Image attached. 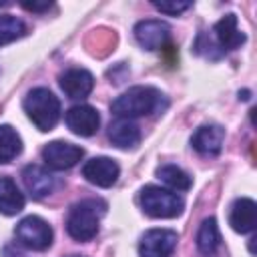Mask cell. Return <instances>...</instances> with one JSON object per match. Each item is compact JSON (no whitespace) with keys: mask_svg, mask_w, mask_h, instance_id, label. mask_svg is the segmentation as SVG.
I'll use <instances>...</instances> for the list:
<instances>
[{"mask_svg":"<svg viewBox=\"0 0 257 257\" xmlns=\"http://www.w3.org/2000/svg\"><path fill=\"white\" fill-rule=\"evenodd\" d=\"M163 108H167V98L155 86H133L110 104V110L118 118L149 116L153 112H161Z\"/></svg>","mask_w":257,"mask_h":257,"instance_id":"1","label":"cell"},{"mask_svg":"<svg viewBox=\"0 0 257 257\" xmlns=\"http://www.w3.org/2000/svg\"><path fill=\"white\" fill-rule=\"evenodd\" d=\"M104 203L98 199H86L70 207L66 217V231L74 241H90L98 233L100 215L104 213Z\"/></svg>","mask_w":257,"mask_h":257,"instance_id":"2","label":"cell"},{"mask_svg":"<svg viewBox=\"0 0 257 257\" xmlns=\"http://www.w3.org/2000/svg\"><path fill=\"white\" fill-rule=\"evenodd\" d=\"M24 112L26 116L32 120V124L46 133L52 131L60 118V100L48 90V88H32L26 96H24Z\"/></svg>","mask_w":257,"mask_h":257,"instance_id":"3","label":"cell"},{"mask_svg":"<svg viewBox=\"0 0 257 257\" xmlns=\"http://www.w3.org/2000/svg\"><path fill=\"white\" fill-rule=\"evenodd\" d=\"M141 207L143 211L153 217V219H173V217H179L183 213V199L169 191V189H163V187H157V185H147L143 191H141Z\"/></svg>","mask_w":257,"mask_h":257,"instance_id":"4","label":"cell"},{"mask_svg":"<svg viewBox=\"0 0 257 257\" xmlns=\"http://www.w3.org/2000/svg\"><path fill=\"white\" fill-rule=\"evenodd\" d=\"M14 235L20 245H24L26 249H32V251L48 249L52 245V237H54L52 227L36 215H28L22 221H18Z\"/></svg>","mask_w":257,"mask_h":257,"instance_id":"5","label":"cell"},{"mask_svg":"<svg viewBox=\"0 0 257 257\" xmlns=\"http://www.w3.org/2000/svg\"><path fill=\"white\" fill-rule=\"evenodd\" d=\"M179 241L173 229H149L139 241L141 257H171Z\"/></svg>","mask_w":257,"mask_h":257,"instance_id":"6","label":"cell"},{"mask_svg":"<svg viewBox=\"0 0 257 257\" xmlns=\"http://www.w3.org/2000/svg\"><path fill=\"white\" fill-rule=\"evenodd\" d=\"M84 151L78 145L66 143V141H52L48 145H44L42 149V159L46 163V167L54 169V171H64L74 167L80 159H82Z\"/></svg>","mask_w":257,"mask_h":257,"instance_id":"7","label":"cell"},{"mask_svg":"<svg viewBox=\"0 0 257 257\" xmlns=\"http://www.w3.org/2000/svg\"><path fill=\"white\" fill-rule=\"evenodd\" d=\"M135 40L145 50L165 48L171 38V28L163 20H141L135 24Z\"/></svg>","mask_w":257,"mask_h":257,"instance_id":"8","label":"cell"},{"mask_svg":"<svg viewBox=\"0 0 257 257\" xmlns=\"http://www.w3.org/2000/svg\"><path fill=\"white\" fill-rule=\"evenodd\" d=\"M118 175H120V167L114 159L110 157H94L90 161L84 163L82 167V177L96 185V187H112L116 181H118Z\"/></svg>","mask_w":257,"mask_h":257,"instance_id":"9","label":"cell"},{"mask_svg":"<svg viewBox=\"0 0 257 257\" xmlns=\"http://www.w3.org/2000/svg\"><path fill=\"white\" fill-rule=\"evenodd\" d=\"M64 120H66V126L78 137H90L100 126V114L90 104H76L68 108L64 114Z\"/></svg>","mask_w":257,"mask_h":257,"instance_id":"10","label":"cell"},{"mask_svg":"<svg viewBox=\"0 0 257 257\" xmlns=\"http://www.w3.org/2000/svg\"><path fill=\"white\" fill-rule=\"evenodd\" d=\"M58 82H60L62 92L74 100L86 98L94 88V76L86 68H70L60 74Z\"/></svg>","mask_w":257,"mask_h":257,"instance_id":"11","label":"cell"},{"mask_svg":"<svg viewBox=\"0 0 257 257\" xmlns=\"http://www.w3.org/2000/svg\"><path fill=\"white\" fill-rule=\"evenodd\" d=\"M223 141H225V128L219 124H203L191 137L193 149L207 157L219 155L223 149Z\"/></svg>","mask_w":257,"mask_h":257,"instance_id":"12","label":"cell"},{"mask_svg":"<svg viewBox=\"0 0 257 257\" xmlns=\"http://www.w3.org/2000/svg\"><path fill=\"white\" fill-rule=\"evenodd\" d=\"M229 225L233 227V231L245 235L251 233L257 225V205L253 199L249 197H241L231 205L229 211Z\"/></svg>","mask_w":257,"mask_h":257,"instance_id":"13","label":"cell"},{"mask_svg":"<svg viewBox=\"0 0 257 257\" xmlns=\"http://www.w3.org/2000/svg\"><path fill=\"white\" fill-rule=\"evenodd\" d=\"M22 181L32 199H44L54 189V177L40 165H26L22 171Z\"/></svg>","mask_w":257,"mask_h":257,"instance_id":"14","label":"cell"},{"mask_svg":"<svg viewBox=\"0 0 257 257\" xmlns=\"http://www.w3.org/2000/svg\"><path fill=\"white\" fill-rule=\"evenodd\" d=\"M213 32H215V38L223 50H235L245 42V32L239 30L235 14H225L213 26Z\"/></svg>","mask_w":257,"mask_h":257,"instance_id":"15","label":"cell"},{"mask_svg":"<svg viewBox=\"0 0 257 257\" xmlns=\"http://www.w3.org/2000/svg\"><path fill=\"white\" fill-rule=\"evenodd\" d=\"M108 139L118 149H135L141 141V131L133 120L116 118L108 126Z\"/></svg>","mask_w":257,"mask_h":257,"instance_id":"16","label":"cell"},{"mask_svg":"<svg viewBox=\"0 0 257 257\" xmlns=\"http://www.w3.org/2000/svg\"><path fill=\"white\" fill-rule=\"evenodd\" d=\"M24 209V195L10 177H0V213L12 217Z\"/></svg>","mask_w":257,"mask_h":257,"instance_id":"17","label":"cell"},{"mask_svg":"<svg viewBox=\"0 0 257 257\" xmlns=\"http://www.w3.org/2000/svg\"><path fill=\"white\" fill-rule=\"evenodd\" d=\"M197 249L205 257H213L221 249V233L213 217L205 219L197 231Z\"/></svg>","mask_w":257,"mask_h":257,"instance_id":"18","label":"cell"},{"mask_svg":"<svg viewBox=\"0 0 257 257\" xmlns=\"http://www.w3.org/2000/svg\"><path fill=\"white\" fill-rule=\"evenodd\" d=\"M22 151L20 135L10 124H0V163H10Z\"/></svg>","mask_w":257,"mask_h":257,"instance_id":"19","label":"cell"},{"mask_svg":"<svg viewBox=\"0 0 257 257\" xmlns=\"http://www.w3.org/2000/svg\"><path fill=\"white\" fill-rule=\"evenodd\" d=\"M157 177L175 191H187L193 185V179L177 165H161L157 169Z\"/></svg>","mask_w":257,"mask_h":257,"instance_id":"20","label":"cell"},{"mask_svg":"<svg viewBox=\"0 0 257 257\" xmlns=\"http://www.w3.org/2000/svg\"><path fill=\"white\" fill-rule=\"evenodd\" d=\"M24 34H26V24L20 18L12 14H0V46L14 42Z\"/></svg>","mask_w":257,"mask_h":257,"instance_id":"21","label":"cell"},{"mask_svg":"<svg viewBox=\"0 0 257 257\" xmlns=\"http://www.w3.org/2000/svg\"><path fill=\"white\" fill-rule=\"evenodd\" d=\"M153 6L161 12H165V14H181L191 4L189 2H153Z\"/></svg>","mask_w":257,"mask_h":257,"instance_id":"22","label":"cell"},{"mask_svg":"<svg viewBox=\"0 0 257 257\" xmlns=\"http://www.w3.org/2000/svg\"><path fill=\"white\" fill-rule=\"evenodd\" d=\"M22 8L30 12H46L48 8H52V2H22Z\"/></svg>","mask_w":257,"mask_h":257,"instance_id":"23","label":"cell"},{"mask_svg":"<svg viewBox=\"0 0 257 257\" xmlns=\"http://www.w3.org/2000/svg\"><path fill=\"white\" fill-rule=\"evenodd\" d=\"M68 257H80V255H68Z\"/></svg>","mask_w":257,"mask_h":257,"instance_id":"24","label":"cell"}]
</instances>
